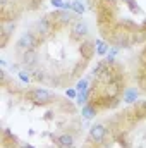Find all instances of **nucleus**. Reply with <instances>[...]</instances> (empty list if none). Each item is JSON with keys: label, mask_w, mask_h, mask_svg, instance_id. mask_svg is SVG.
<instances>
[{"label": "nucleus", "mask_w": 146, "mask_h": 148, "mask_svg": "<svg viewBox=\"0 0 146 148\" xmlns=\"http://www.w3.org/2000/svg\"><path fill=\"white\" fill-rule=\"evenodd\" d=\"M24 98L29 100V102H33L35 105H50V103H53L57 100L55 93L48 91L46 88H33V90L26 91Z\"/></svg>", "instance_id": "obj_1"}, {"label": "nucleus", "mask_w": 146, "mask_h": 148, "mask_svg": "<svg viewBox=\"0 0 146 148\" xmlns=\"http://www.w3.org/2000/svg\"><path fill=\"white\" fill-rule=\"evenodd\" d=\"M57 26H55V23L46 16V17H41V19H38L36 23L33 24V31H35V35H36L41 41L43 40H46V38H50L53 35V29H55Z\"/></svg>", "instance_id": "obj_2"}, {"label": "nucleus", "mask_w": 146, "mask_h": 148, "mask_svg": "<svg viewBox=\"0 0 146 148\" xmlns=\"http://www.w3.org/2000/svg\"><path fill=\"white\" fill-rule=\"evenodd\" d=\"M41 40L35 35V31H24L21 36L17 38L16 41V48L23 53V52H28V50H36L38 43Z\"/></svg>", "instance_id": "obj_3"}, {"label": "nucleus", "mask_w": 146, "mask_h": 148, "mask_svg": "<svg viewBox=\"0 0 146 148\" xmlns=\"http://www.w3.org/2000/svg\"><path fill=\"white\" fill-rule=\"evenodd\" d=\"M107 133H108V131H107L105 124H93L91 129H89L88 138H89V141H91L95 147H102L103 141H105V138H107Z\"/></svg>", "instance_id": "obj_4"}, {"label": "nucleus", "mask_w": 146, "mask_h": 148, "mask_svg": "<svg viewBox=\"0 0 146 148\" xmlns=\"http://www.w3.org/2000/svg\"><path fill=\"white\" fill-rule=\"evenodd\" d=\"M48 17L55 23V26H69L76 21L72 14H69V10H55V12L48 14Z\"/></svg>", "instance_id": "obj_5"}, {"label": "nucleus", "mask_w": 146, "mask_h": 148, "mask_svg": "<svg viewBox=\"0 0 146 148\" xmlns=\"http://www.w3.org/2000/svg\"><path fill=\"white\" fill-rule=\"evenodd\" d=\"M88 33H89V28L83 19H76L71 24V38L72 40H84L88 36Z\"/></svg>", "instance_id": "obj_6"}, {"label": "nucleus", "mask_w": 146, "mask_h": 148, "mask_svg": "<svg viewBox=\"0 0 146 148\" xmlns=\"http://www.w3.org/2000/svg\"><path fill=\"white\" fill-rule=\"evenodd\" d=\"M21 66L29 71L33 67L38 66V52L36 50H28V52H23L21 53Z\"/></svg>", "instance_id": "obj_7"}, {"label": "nucleus", "mask_w": 146, "mask_h": 148, "mask_svg": "<svg viewBox=\"0 0 146 148\" xmlns=\"http://www.w3.org/2000/svg\"><path fill=\"white\" fill-rule=\"evenodd\" d=\"M127 35H129V33H127L126 29H124V31H122V29H119V31L115 29V31H112V41H113L115 47H119V48H120V47H129L132 41L127 38Z\"/></svg>", "instance_id": "obj_8"}, {"label": "nucleus", "mask_w": 146, "mask_h": 148, "mask_svg": "<svg viewBox=\"0 0 146 148\" xmlns=\"http://www.w3.org/2000/svg\"><path fill=\"white\" fill-rule=\"evenodd\" d=\"M14 29H16V21L14 19H5V21H2V47H5V43H7V40L10 38V35L14 33Z\"/></svg>", "instance_id": "obj_9"}, {"label": "nucleus", "mask_w": 146, "mask_h": 148, "mask_svg": "<svg viewBox=\"0 0 146 148\" xmlns=\"http://www.w3.org/2000/svg\"><path fill=\"white\" fill-rule=\"evenodd\" d=\"M55 143L59 148H74V136L69 133H64V134H59L55 138Z\"/></svg>", "instance_id": "obj_10"}, {"label": "nucleus", "mask_w": 146, "mask_h": 148, "mask_svg": "<svg viewBox=\"0 0 146 148\" xmlns=\"http://www.w3.org/2000/svg\"><path fill=\"white\" fill-rule=\"evenodd\" d=\"M96 112H98L96 105L89 102V103H86L84 107H81V117L86 119V121H89V119H93V117L96 115Z\"/></svg>", "instance_id": "obj_11"}, {"label": "nucleus", "mask_w": 146, "mask_h": 148, "mask_svg": "<svg viewBox=\"0 0 146 148\" xmlns=\"http://www.w3.org/2000/svg\"><path fill=\"white\" fill-rule=\"evenodd\" d=\"M110 50L108 43L107 41H103V40H96L95 41V52L98 53V55H107Z\"/></svg>", "instance_id": "obj_12"}, {"label": "nucleus", "mask_w": 146, "mask_h": 148, "mask_svg": "<svg viewBox=\"0 0 146 148\" xmlns=\"http://www.w3.org/2000/svg\"><path fill=\"white\" fill-rule=\"evenodd\" d=\"M136 100H138V90H134V88H126V90H124V102L132 103V102H136Z\"/></svg>", "instance_id": "obj_13"}, {"label": "nucleus", "mask_w": 146, "mask_h": 148, "mask_svg": "<svg viewBox=\"0 0 146 148\" xmlns=\"http://www.w3.org/2000/svg\"><path fill=\"white\" fill-rule=\"evenodd\" d=\"M28 73H29V76H31L33 81H45V71L40 69L38 66L36 67H33V69H29Z\"/></svg>", "instance_id": "obj_14"}, {"label": "nucleus", "mask_w": 146, "mask_h": 148, "mask_svg": "<svg viewBox=\"0 0 146 148\" xmlns=\"http://www.w3.org/2000/svg\"><path fill=\"white\" fill-rule=\"evenodd\" d=\"M71 10L76 12V14H83V12L86 10V7H84L83 0H74V2H72V9H71Z\"/></svg>", "instance_id": "obj_15"}, {"label": "nucleus", "mask_w": 146, "mask_h": 148, "mask_svg": "<svg viewBox=\"0 0 146 148\" xmlns=\"http://www.w3.org/2000/svg\"><path fill=\"white\" fill-rule=\"evenodd\" d=\"M88 83H89V79H81V81L76 84V90H77V93L88 91V90H89V88H88Z\"/></svg>", "instance_id": "obj_16"}, {"label": "nucleus", "mask_w": 146, "mask_h": 148, "mask_svg": "<svg viewBox=\"0 0 146 148\" xmlns=\"http://www.w3.org/2000/svg\"><path fill=\"white\" fill-rule=\"evenodd\" d=\"M17 77H19V81L21 83H24V84H28V83H31L33 79H31V76H29V73H26V71H19L17 73Z\"/></svg>", "instance_id": "obj_17"}, {"label": "nucleus", "mask_w": 146, "mask_h": 148, "mask_svg": "<svg viewBox=\"0 0 146 148\" xmlns=\"http://www.w3.org/2000/svg\"><path fill=\"white\" fill-rule=\"evenodd\" d=\"M65 97H67V98H74V97H77V90H76V88H69V90L65 91Z\"/></svg>", "instance_id": "obj_18"}, {"label": "nucleus", "mask_w": 146, "mask_h": 148, "mask_svg": "<svg viewBox=\"0 0 146 148\" xmlns=\"http://www.w3.org/2000/svg\"><path fill=\"white\" fill-rule=\"evenodd\" d=\"M7 5H9V0H0V7L2 9H5Z\"/></svg>", "instance_id": "obj_19"}, {"label": "nucleus", "mask_w": 146, "mask_h": 148, "mask_svg": "<svg viewBox=\"0 0 146 148\" xmlns=\"http://www.w3.org/2000/svg\"><path fill=\"white\" fill-rule=\"evenodd\" d=\"M19 148H35V147L29 145V143H23V145H19Z\"/></svg>", "instance_id": "obj_20"}, {"label": "nucleus", "mask_w": 146, "mask_h": 148, "mask_svg": "<svg viewBox=\"0 0 146 148\" xmlns=\"http://www.w3.org/2000/svg\"><path fill=\"white\" fill-rule=\"evenodd\" d=\"M0 64H2L3 67H5V66H7V60H5V59H0Z\"/></svg>", "instance_id": "obj_21"}, {"label": "nucleus", "mask_w": 146, "mask_h": 148, "mask_svg": "<svg viewBox=\"0 0 146 148\" xmlns=\"http://www.w3.org/2000/svg\"><path fill=\"white\" fill-rule=\"evenodd\" d=\"M107 2H112V3H115V2H117V0H107Z\"/></svg>", "instance_id": "obj_22"}, {"label": "nucleus", "mask_w": 146, "mask_h": 148, "mask_svg": "<svg viewBox=\"0 0 146 148\" xmlns=\"http://www.w3.org/2000/svg\"><path fill=\"white\" fill-rule=\"evenodd\" d=\"M124 2H129V3H131V2H132V0H124Z\"/></svg>", "instance_id": "obj_23"}, {"label": "nucleus", "mask_w": 146, "mask_h": 148, "mask_svg": "<svg viewBox=\"0 0 146 148\" xmlns=\"http://www.w3.org/2000/svg\"><path fill=\"white\" fill-rule=\"evenodd\" d=\"M84 148H89V147H84Z\"/></svg>", "instance_id": "obj_24"}]
</instances>
